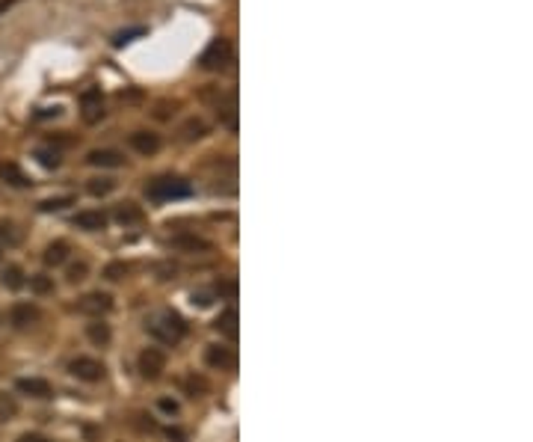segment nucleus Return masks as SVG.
<instances>
[{"instance_id":"1","label":"nucleus","mask_w":533,"mask_h":442,"mask_svg":"<svg viewBox=\"0 0 533 442\" xmlns=\"http://www.w3.org/2000/svg\"><path fill=\"white\" fill-rule=\"evenodd\" d=\"M146 330L154 338H161L163 345H178V341L187 336V321L178 315V312H161V315L146 324Z\"/></svg>"},{"instance_id":"2","label":"nucleus","mask_w":533,"mask_h":442,"mask_svg":"<svg viewBox=\"0 0 533 442\" xmlns=\"http://www.w3.org/2000/svg\"><path fill=\"white\" fill-rule=\"evenodd\" d=\"M146 196L151 202H175V199L193 196V184L184 181V178H175V176H163V178H154L149 184Z\"/></svg>"},{"instance_id":"3","label":"nucleus","mask_w":533,"mask_h":442,"mask_svg":"<svg viewBox=\"0 0 533 442\" xmlns=\"http://www.w3.org/2000/svg\"><path fill=\"white\" fill-rule=\"evenodd\" d=\"M205 68H211V71H220V68H225L228 63H232V45H228V39H213L211 45H208V51L201 54V60H199Z\"/></svg>"},{"instance_id":"4","label":"nucleus","mask_w":533,"mask_h":442,"mask_svg":"<svg viewBox=\"0 0 533 442\" xmlns=\"http://www.w3.org/2000/svg\"><path fill=\"white\" fill-rule=\"evenodd\" d=\"M68 374L83 380V383H98L101 377H104V365H101L98 360H92V356H77V360L68 362Z\"/></svg>"},{"instance_id":"5","label":"nucleus","mask_w":533,"mask_h":442,"mask_svg":"<svg viewBox=\"0 0 533 442\" xmlns=\"http://www.w3.org/2000/svg\"><path fill=\"white\" fill-rule=\"evenodd\" d=\"M166 372V353L161 348H146L139 353V374L146 380H157Z\"/></svg>"},{"instance_id":"6","label":"nucleus","mask_w":533,"mask_h":442,"mask_svg":"<svg viewBox=\"0 0 533 442\" xmlns=\"http://www.w3.org/2000/svg\"><path fill=\"white\" fill-rule=\"evenodd\" d=\"M77 309L83 312V315H92V318H101L107 315V312L113 309V297L104 294V291H92V294H83L77 300Z\"/></svg>"},{"instance_id":"7","label":"nucleus","mask_w":533,"mask_h":442,"mask_svg":"<svg viewBox=\"0 0 533 442\" xmlns=\"http://www.w3.org/2000/svg\"><path fill=\"white\" fill-rule=\"evenodd\" d=\"M39 318H42V312L33 303H15L9 309V324L15 326V330H27V326L39 324Z\"/></svg>"},{"instance_id":"8","label":"nucleus","mask_w":533,"mask_h":442,"mask_svg":"<svg viewBox=\"0 0 533 442\" xmlns=\"http://www.w3.org/2000/svg\"><path fill=\"white\" fill-rule=\"evenodd\" d=\"M15 389H18L21 395H27V398H36V401H45V398L54 395L51 383L42 380V377H21V380L15 383Z\"/></svg>"},{"instance_id":"9","label":"nucleus","mask_w":533,"mask_h":442,"mask_svg":"<svg viewBox=\"0 0 533 442\" xmlns=\"http://www.w3.org/2000/svg\"><path fill=\"white\" fill-rule=\"evenodd\" d=\"M80 102H83V122L95 125L101 116H104V102H101V92L98 90H86Z\"/></svg>"},{"instance_id":"10","label":"nucleus","mask_w":533,"mask_h":442,"mask_svg":"<svg viewBox=\"0 0 533 442\" xmlns=\"http://www.w3.org/2000/svg\"><path fill=\"white\" fill-rule=\"evenodd\" d=\"M131 146H134V152H139V154H157L161 152V134H154V131H137V134H131Z\"/></svg>"},{"instance_id":"11","label":"nucleus","mask_w":533,"mask_h":442,"mask_svg":"<svg viewBox=\"0 0 533 442\" xmlns=\"http://www.w3.org/2000/svg\"><path fill=\"white\" fill-rule=\"evenodd\" d=\"M205 362L211 368H217V372H228V368L234 365V356H232V350H228L225 345H211L205 350Z\"/></svg>"},{"instance_id":"12","label":"nucleus","mask_w":533,"mask_h":442,"mask_svg":"<svg viewBox=\"0 0 533 442\" xmlns=\"http://www.w3.org/2000/svg\"><path fill=\"white\" fill-rule=\"evenodd\" d=\"M172 250H181V252H208L211 250V240L199 238V235H178L169 240Z\"/></svg>"},{"instance_id":"13","label":"nucleus","mask_w":533,"mask_h":442,"mask_svg":"<svg viewBox=\"0 0 533 442\" xmlns=\"http://www.w3.org/2000/svg\"><path fill=\"white\" fill-rule=\"evenodd\" d=\"M86 161H89L92 166H107V169H119L125 164V158L116 149H95V152L86 154Z\"/></svg>"},{"instance_id":"14","label":"nucleus","mask_w":533,"mask_h":442,"mask_svg":"<svg viewBox=\"0 0 533 442\" xmlns=\"http://www.w3.org/2000/svg\"><path fill=\"white\" fill-rule=\"evenodd\" d=\"M75 226L83 229V232H101L107 226V217L101 211H80L75 217Z\"/></svg>"},{"instance_id":"15","label":"nucleus","mask_w":533,"mask_h":442,"mask_svg":"<svg viewBox=\"0 0 533 442\" xmlns=\"http://www.w3.org/2000/svg\"><path fill=\"white\" fill-rule=\"evenodd\" d=\"M86 336H89L92 345L107 348L110 338H113V330H110V324H104V321L98 318V321H92V324H86Z\"/></svg>"},{"instance_id":"16","label":"nucleus","mask_w":533,"mask_h":442,"mask_svg":"<svg viewBox=\"0 0 533 442\" xmlns=\"http://www.w3.org/2000/svg\"><path fill=\"white\" fill-rule=\"evenodd\" d=\"M0 178L12 184V188H30V178L21 173L18 164H0Z\"/></svg>"},{"instance_id":"17","label":"nucleus","mask_w":533,"mask_h":442,"mask_svg":"<svg viewBox=\"0 0 533 442\" xmlns=\"http://www.w3.org/2000/svg\"><path fill=\"white\" fill-rule=\"evenodd\" d=\"M65 259H68V244L65 240H54V244L45 250V264L48 267H60V264H65Z\"/></svg>"},{"instance_id":"18","label":"nucleus","mask_w":533,"mask_h":442,"mask_svg":"<svg viewBox=\"0 0 533 442\" xmlns=\"http://www.w3.org/2000/svg\"><path fill=\"white\" fill-rule=\"evenodd\" d=\"M21 240H24V232L18 229L15 223L0 220V244H6V247H18Z\"/></svg>"},{"instance_id":"19","label":"nucleus","mask_w":533,"mask_h":442,"mask_svg":"<svg viewBox=\"0 0 533 442\" xmlns=\"http://www.w3.org/2000/svg\"><path fill=\"white\" fill-rule=\"evenodd\" d=\"M116 220H119L122 226H137V223H142V211H139V205H134V202H122V205L116 208Z\"/></svg>"},{"instance_id":"20","label":"nucleus","mask_w":533,"mask_h":442,"mask_svg":"<svg viewBox=\"0 0 533 442\" xmlns=\"http://www.w3.org/2000/svg\"><path fill=\"white\" fill-rule=\"evenodd\" d=\"M15 416H18V401H15V395L0 392V422H12Z\"/></svg>"},{"instance_id":"21","label":"nucleus","mask_w":533,"mask_h":442,"mask_svg":"<svg viewBox=\"0 0 533 442\" xmlns=\"http://www.w3.org/2000/svg\"><path fill=\"white\" fill-rule=\"evenodd\" d=\"M0 279H4V285H6V288L9 291H18V288H24V270L21 267H15V264H12V267H6L4 270V276H0Z\"/></svg>"},{"instance_id":"22","label":"nucleus","mask_w":533,"mask_h":442,"mask_svg":"<svg viewBox=\"0 0 533 442\" xmlns=\"http://www.w3.org/2000/svg\"><path fill=\"white\" fill-rule=\"evenodd\" d=\"M217 326L220 333H225V336H237V312L234 309H228V312H222V315L217 318Z\"/></svg>"},{"instance_id":"23","label":"nucleus","mask_w":533,"mask_h":442,"mask_svg":"<svg viewBox=\"0 0 533 442\" xmlns=\"http://www.w3.org/2000/svg\"><path fill=\"white\" fill-rule=\"evenodd\" d=\"M149 30L146 27H131V30H119L116 36H113V48H125L127 42H134V39H139V36H146Z\"/></svg>"},{"instance_id":"24","label":"nucleus","mask_w":533,"mask_h":442,"mask_svg":"<svg viewBox=\"0 0 533 442\" xmlns=\"http://www.w3.org/2000/svg\"><path fill=\"white\" fill-rule=\"evenodd\" d=\"M127 270H131V267H127L125 262H113V264L104 267V279L107 282H122L127 276Z\"/></svg>"},{"instance_id":"25","label":"nucleus","mask_w":533,"mask_h":442,"mask_svg":"<svg viewBox=\"0 0 533 442\" xmlns=\"http://www.w3.org/2000/svg\"><path fill=\"white\" fill-rule=\"evenodd\" d=\"M113 188H116V181L113 178H92L86 190H89L92 196H107V193H113Z\"/></svg>"},{"instance_id":"26","label":"nucleus","mask_w":533,"mask_h":442,"mask_svg":"<svg viewBox=\"0 0 533 442\" xmlns=\"http://www.w3.org/2000/svg\"><path fill=\"white\" fill-rule=\"evenodd\" d=\"M75 202V196H56V199H45V202H39V211H63Z\"/></svg>"},{"instance_id":"27","label":"nucleus","mask_w":533,"mask_h":442,"mask_svg":"<svg viewBox=\"0 0 533 442\" xmlns=\"http://www.w3.org/2000/svg\"><path fill=\"white\" fill-rule=\"evenodd\" d=\"M30 288L36 294H54V279L45 276V274H39V276H30Z\"/></svg>"},{"instance_id":"28","label":"nucleus","mask_w":533,"mask_h":442,"mask_svg":"<svg viewBox=\"0 0 533 442\" xmlns=\"http://www.w3.org/2000/svg\"><path fill=\"white\" fill-rule=\"evenodd\" d=\"M36 158H39V164L42 166H48V169H56V166H60V152H51V149H39L36 152Z\"/></svg>"},{"instance_id":"29","label":"nucleus","mask_w":533,"mask_h":442,"mask_svg":"<svg viewBox=\"0 0 533 442\" xmlns=\"http://www.w3.org/2000/svg\"><path fill=\"white\" fill-rule=\"evenodd\" d=\"M205 134H208V125L199 122V119H193V122L184 125V137H187V140H199V137H205Z\"/></svg>"},{"instance_id":"30","label":"nucleus","mask_w":533,"mask_h":442,"mask_svg":"<svg viewBox=\"0 0 533 442\" xmlns=\"http://www.w3.org/2000/svg\"><path fill=\"white\" fill-rule=\"evenodd\" d=\"M86 274H89V267H86V262L71 264V267H68V282H71V285H77V282H83V279H86Z\"/></svg>"},{"instance_id":"31","label":"nucleus","mask_w":533,"mask_h":442,"mask_svg":"<svg viewBox=\"0 0 533 442\" xmlns=\"http://www.w3.org/2000/svg\"><path fill=\"white\" fill-rule=\"evenodd\" d=\"M187 389H190V398H199L201 392H208V383L201 377H187Z\"/></svg>"},{"instance_id":"32","label":"nucleus","mask_w":533,"mask_h":442,"mask_svg":"<svg viewBox=\"0 0 533 442\" xmlns=\"http://www.w3.org/2000/svg\"><path fill=\"white\" fill-rule=\"evenodd\" d=\"M190 303L199 306V309H208L213 303V297H211V291H193L190 294Z\"/></svg>"},{"instance_id":"33","label":"nucleus","mask_w":533,"mask_h":442,"mask_svg":"<svg viewBox=\"0 0 533 442\" xmlns=\"http://www.w3.org/2000/svg\"><path fill=\"white\" fill-rule=\"evenodd\" d=\"M157 407H161L163 412H169V416H175V412H178V401H172V398H161Z\"/></svg>"},{"instance_id":"34","label":"nucleus","mask_w":533,"mask_h":442,"mask_svg":"<svg viewBox=\"0 0 533 442\" xmlns=\"http://www.w3.org/2000/svg\"><path fill=\"white\" fill-rule=\"evenodd\" d=\"M166 439H169V442H187V434L178 431V427H169V431H166Z\"/></svg>"},{"instance_id":"35","label":"nucleus","mask_w":533,"mask_h":442,"mask_svg":"<svg viewBox=\"0 0 533 442\" xmlns=\"http://www.w3.org/2000/svg\"><path fill=\"white\" fill-rule=\"evenodd\" d=\"M18 442H54V439L42 436V434H21V436H18Z\"/></svg>"}]
</instances>
